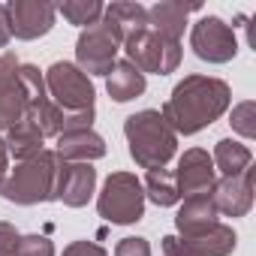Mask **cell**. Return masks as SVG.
Listing matches in <instances>:
<instances>
[{
    "instance_id": "6da1fadb",
    "label": "cell",
    "mask_w": 256,
    "mask_h": 256,
    "mask_svg": "<svg viewBox=\"0 0 256 256\" xmlns=\"http://www.w3.org/2000/svg\"><path fill=\"white\" fill-rule=\"evenodd\" d=\"M229 106H232V90L223 78L184 76L172 88L160 114L172 126L175 136H196L205 126H211L217 118H223Z\"/></svg>"
},
{
    "instance_id": "7a4b0ae2",
    "label": "cell",
    "mask_w": 256,
    "mask_h": 256,
    "mask_svg": "<svg viewBox=\"0 0 256 256\" xmlns=\"http://www.w3.org/2000/svg\"><path fill=\"white\" fill-rule=\"evenodd\" d=\"M124 136L130 145V157L142 169H166V163L178 151V136L163 120L157 108H142L124 120Z\"/></svg>"
},
{
    "instance_id": "3957f363",
    "label": "cell",
    "mask_w": 256,
    "mask_h": 256,
    "mask_svg": "<svg viewBox=\"0 0 256 256\" xmlns=\"http://www.w3.org/2000/svg\"><path fill=\"white\" fill-rule=\"evenodd\" d=\"M60 157L54 151H42L24 163H18L6 181L0 184V196L16 205H40V202H54L58 190V172H60Z\"/></svg>"
},
{
    "instance_id": "277c9868",
    "label": "cell",
    "mask_w": 256,
    "mask_h": 256,
    "mask_svg": "<svg viewBox=\"0 0 256 256\" xmlns=\"http://www.w3.org/2000/svg\"><path fill=\"white\" fill-rule=\"evenodd\" d=\"M96 211L114 226H130L145 217V190L133 172H112L96 196Z\"/></svg>"
},
{
    "instance_id": "5b68a950",
    "label": "cell",
    "mask_w": 256,
    "mask_h": 256,
    "mask_svg": "<svg viewBox=\"0 0 256 256\" xmlns=\"http://www.w3.org/2000/svg\"><path fill=\"white\" fill-rule=\"evenodd\" d=\"M120 48L126 54L124 60H130L142 76L145 72L169 76V72H175L181 66V54H184L178 40H169V36H163V34H157L151 28H142L139 34L126 36Z\"/></svg>"
},
{
    "instance_id": "8992f818",
    "label": "cell",
    "mask_w": 256,
    "mask_h": 256,
    "mask_svg": "<svg viewBox=\"0 0 256 256\" xmlns=\"http://www.w3.org/2000/svg\"><path fill=\"white\" fill-rule=\"evenodd\" d=\"M46 90H48V100L60 108V112H84V108H94V100H96V90H94V82L70 60H54L46 72Z\"/></svg>"
},
{
    "instance_id": "52a82bcc",
    "label": "cell",
    "mask_w": 256,
    "mask_h": 256,
    "mask_svg": "<svg viewBox=\"0 0 256 256\" xmlns=\"http://www.w3.org/2000/svg\"><path fill=\"white\" fill-rule=\"evenodd\" d=\"M120 40L100 22L94 28H84L76 40V66L90 78V76H108L112 66L118 64Z\"/></svg>"
},
{
    "instance_id": "ba28073f",
    "label": "cell",
    "mask_w": 256,
    "mask_h": 256,
    "mask_svg": "<svg viewBox=\"0 0 256 256\" xmlns=\"http://www.w3.org/2000/svg\"><path fill=\"white\" fill-rule=\"evenodd\" d=\"M238 244V235L226 223H211L193 235H166L163 256H229Z\"/></svg>"
},
{
    "instance_id": "9c48e42d",
    "label": "cell",
    "mask_w": 256,
    "mask_h": 256,
    "mask_svg": "<svg viewBox=\"0 0 256 256\" xmlns=\"http://www.w3.org/2000/svg\"><path fill=\"white\" fill-rule=\"evenodd\" d=\"M190 48L205 64H229L238 54V40H235V30L223 18L205 16L190 30Z\"/></svg>"
},
{
    "instance_id": "30bf717a",
    "label": "cell",
    "mask_w": 256,
    "mask_h": 256,
    "mask_svg": "<svg viewBox=\"0 0 256 256\" xmlns=\"http://www.w3.org/2000/svg\"><path fill=\"white\" fill-rule=\"evenodd\" d=\"M6 16L16 40H40L54 28L58 10L54 4H42V0H10Z\"/></svg>"
},
{
    "instance_id": "8fae6325",
    "label": "cell",
    "mask_w": 256,
    "mask_h": 256,
    "mask_svg": "<svg viewBox=\"0 0 256 256\" xmlns=\"http://www.w3.org/2000/svg\"><path fill=\"white\" fill-rule=\"evenodd\" d=\"M253 175L256 169H244L238 175H223L220 181H214L211 187V202L217 208V214L226 217H244L253 208Z\"/></svg>"
},
{
    "instance_id": "7c38bea8",
    "label": "cell",
    "mask_w": 256,
    "mask_h": 256,
    "mask_svg": "<svg viewBox=\"0 0 256 256\" xmlns=\"http://www.w3.org/2000/svg\"><path fill=\"white\" fill-rule=\"evenodd\" d=\"M217 181V172H214V163H211V154L202 151V148H190L178 157V169H175V184H178V193L181 199L184 196H199V193H211Z\"/></svg>"
},
{
    "instance_id": "4fadbf2b",
    "label": "cell",
    "mask_w": 256,
    "mask_h": 256,
    "mask_svg": "<svg viewBox=\"0 0 256 256\" xmlns=\"http://www.w3.org/2000/svg\"><path fill=\"white\" fill-rule=\"evenodd\" d=\"M94 190H96V169L90 163H60L54 202H64L66 208H84Z\"/></svg>"
},
{
    "instance_id": "5bb4252c",
    "label": "cell",
    "mask_w": 256,
    "mask_h": 256,
    "mask_svg": "<svg viewBox=\"0 0 256 256\" xmlns=\"http://www.w3.org/2000/svg\"><path fill=\"white\" fill-rule=\"evenodd\" d=\"M54 154L64 163H94L106 157V139L94 130H76V133H60Z\"/></svg>"
},
{
    "instance_id": "9a60e30c",
    "label": "cell",
    "mask_w": 256,
    "mask_h": 256,
    "mask_svg": "<svg viewBox=\"0 0 256 256\" xmlns=\"http://www.w3.org/2000/svg\"><path fill=\"white\" fill-rule=\"evenodd\" d=\"M124 46L126 36L139 34L142 28H148V10L142 4H126V0H118V4H108L102 10V18H100Z\"/></svg>"
},
{
    "instance_id": "2e32d148",
    "label": "cell",
    "mask_w": 256,
    "mask_h": 256,
    "mask_svg": "<svg viewBox=\"0 0 256 256\" xmlns=\"http://www.w3.org/2000/svg\"><path fill=\"white\" fill-rule=\"evenodd\" d=\"M217 208L211 202V193H199V196H184L178 214H175V229L178 235H193L208 229L211 223H217Z\"/></svg>"
},
{
    "instance_id": "e0dca14e",
    "label": "cell",
    "mask_w": 256,
    "mask_h": 256,
    "mask_svg": "<svg viewBox=\"0 0 256 256\" xmlns=\"http://www.w3.org/2000/svg\"><path fill=\"white\" fill-rule=\"evenodd\" d=\"M196 10L199 6H187V4H178V0H160V4H154L148 10V28L181 42V34L187 28V16Z\"/></svg>"
},
{
    "instance_id": "ac0fdd59",
    "label": "cell",
    "mask_w": 256,
    "mask_h": 256,
    "mask_svg": "<svg viewBox=\"0 0 256 256\" xmlns=\"http://www.w3.org/2000/svg\"><path fill=\"white\" fill-rule=\"evenodd\" d=\"M145 88H148L145 76H142L130 60H118V64L112 66V72L106 76V90H108V96H112L114 102H130V100L142 96Z\"/></svg>"
},
{
    "instance_id": "d6986e66",
    "label": "cell",
    "mask_w": 256,
    "mask_h": 256,
    "mask_svg": "<svg viewBox=\"0 0 256 256\" xmlns=\"http://www.w3.org/2000/svg\"><path fill=\"white\" fill-rule=\"evenodd\" d=\"M30 114V100L18 82V76H6L0 82V130H10L18 120H24Z\"/></svg>"
},
{
    "instance_id": "ffe728a7",
    "label": "cell",
    "mask_w": 256,
    "mask_h": 256,
    "mask_svg": "<svg viewBox=\"0 0 256 256\" xmlns=\"http://www.w3.org/2000/svg\"><path fill=\"white\" fill-rule=\"evenodd\" d=\"M4 142H6V151H10V157H16L18 163H24V160H30V157H36V154H42L46 148H42V133L36 130V124L34 120H18L16 126H10L6 130V136H4Z\"/></svg>"
},
{
    "instance_id": "44dd1931",
    "label": "cell",
    "mask_w": 256,
    "mask_h": 256,
    "mask_svg": "<svg viewBox=\"0 0 256 256\" xmlns=\"http://www.w3.org/2000/svg\"><path fill=\"white\" fill-rule=\"evenodd\" d=\"M211 163H214V172H220V175H238L253 166V154L247 145H241L235 139H220L214 145Z\"/></svg>"
},
{
    "instance_id": "7402d4cb",
    "label": "cell",
    "mask_w": 256,
    "mask_h": 256,
    "mask_svg": "<svg viewBox=\"0 0 256 256\" xmlns=\"http://www.w3.org/2000/svg\"><path fill=\"white\" fill-rule=\"evenodd\" d=\"M142 190H145V199H151L160 208H172V205L181 202V193H178V184H175V172H169V169H151L145 175Z\"/></svg>"
},
{
    "instance_id": "603a6c76",
    "label": "cell",
    "mask_w": 256,
    "mask_h": 256,
    "mask_svg": "<svg viewBox=\"0 0 256 256\" xmlns=\"http://www.w3.org/2000/svg\"><path fill=\"white\" fill-rule=\"evenodd\" d=\"M70 24H76V28H94V24H100V18H102V4L100 0H66V4H60V6H54Z\"/></svg>"
},
{
    "instance_id": "cb8c5ba5",
    "label": "cell",
    "mask_w": 256,
    "mask_h": 256,
    "mask_svg": "<svg viewBox=\"0 0 256 256\" xmlns=\"http://www.w3.org/2000/svg\"><path fill=\"white\" fill-rule=\"evenodd\" d=\"M28 120H34V124H36V130L42 133V139H58V136H60V130H64V112H60L52 100L36 102V106L30 108Z\"/></svg>"
},
{
    "instance_id": "d4e9b609",
    "label": "cell",
    "mask_w": 256,
    "mask_h": 256,
    "mask_svg": "<svg viewBox=\"0 0 256 256\" xmlns=\"http://www.w3.org/2000/svg\"><path fill=\"white\" fill-rule=\"evenodd\" d=\"M229 124H232V130H235L238 136L253 139V136H256V102H253V100H244V102L232 106Z\"/></svg>"
},
{
    "instance_id": "484cf974",
    "label": "cell",
    "mask_w": 256,
    "mask_h": 256,
    "mask_svg": "<svg viewBox=\"0 0 256 256\" xmlns=\"http://www.w3.org/2000/svg\"><path fill=\"white\" fill-rule=\"evenodd\" d=\"M16 256H54V244L46 235H22Z\"/></svg>"
},
{
    "instance_id": "4316f807",
    "label": "cell",
    "mask_w": 256,
    "mask_h": 256,
    "mask_svg": "<svg viewBox=\"0 0 256 256\" xmlns=\"http://www.w3.org/2000/svg\"><path fill=\"white\" fill-rule=\"evenodd\" d=\"M114 256H151V244L145 238H120L114 247Z\"/></svg>"
},
{
    "instance_id": "83f0119b",
    "label": "cell",
    "mask_w": 256,
    "mask_h": 256,
    "mask_svg": "<svg viewBox=\"0 0 256 256\" xmlns=\"http://www.w3.org/2000/svg\"><path fill=\"white\" fill-rule=\"evenodd\" d=\"M18 238L22 232L6 223V220H0V256H16V247H18Z\"/></svg>"
},
{
    "instance_id": "f1b7e54d",
    "label": "cell",
    "mask_w": 256,
    "mask_h": 256,
    "mask_svg": "<svg viewBox=\"0 0 256 256\" xmlns=\"http://www.w3.org/2000/svg\"><path fill=\"white\" fill-rule=\"evenodd\" d=\"M64 256H108V253L94 241H72L64 247Z\"/></svg>"
},
{
    "instance_id": "f546056e",
    "label": "cell",
    "mask_w": 256,
    "mask_h": 256,
    "mask_svg": "<svg viewBox=\"0 0 256 256\" xmlns=\"http://www.w3.org/2000/svg\"><path fill=\"white\" fill-rule=\"evenodd\" d=\"M16 70H18V58L12 52H4V54H0V82H4L6 76H12Z\"/></svg>"
},
{
    "instance_id": "4dcf8cb0",
    "label": "cell",
    "mask_w": 256,
    "mask_h": 256,
    "mask_svg": "<svg viewBox=\"0 0 256 256\" xmlns=\"http://www.w3.org/2000/svg\"><path fill=\"white\" fill-rule=\"evenodd\" d=\"M12 40V30H10V16H6V4H0V48H6Z\"/></svg>"
},
{
    "instance_id": "1f68e13d",
    "label": "cell",
    "mask_w": 256,
    "mask_h": 256,
    "mask_svg": "<svg viewBox=\"0 0 256 256\" xmlns=\"http://www.w3.org/2000/svg\"><path fill=\"white\" fill-rule=\"evenodd\" d=\"M6 175H10V151H6L4 136H0V184L6 181Z\"/></svg>"
}]
</instances>
